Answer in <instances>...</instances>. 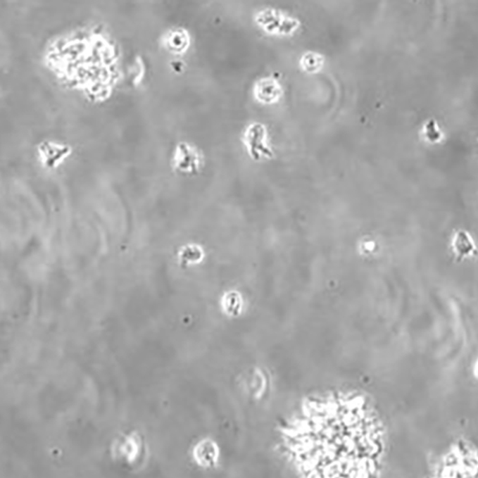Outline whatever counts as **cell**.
Returning <instances> with one entry per match:
<instances>
[{
    "instance_id": "cell-2",
    "label": "cell",
    "mask_w": 478,
    "mask_h": 478,
    "mask_svg": "<svg viewBox=\"0 0 478 478\" xmlns=\"http://www.w3.org/2000/svg\"><path fill=\"white\" fill-rule=\"evenodd\" d=\"M243 141L253 159L261 160L273 156V152L269 148L266 128L263 125L255 122L249 125L243 135Z\"/></svg>"
},
{
    "instance_id": "cell-5",
    "label": "cell",
    "mask_w": 478,
    "mask_h": 478,
    "mask_svg": "<svg viewBox=\"0 0 478 478\" xmlns=\"http://www.w3.org/2000/svg\"><path fill=\"white\" fill-rule=\"evenodd\" d=\"M282 94V87L274 77H265V79L260 80L256 84V99L260 103H266V105L276 103L279 100Z\"/></svg>"
},
{
    "instance_id": "cell-3",
    "label": "cell",
    "mask_w": 478,
    "mask_h": 478,
    "mask_svg": "<svg viewBox=\"0 0 478 478\" xmlns=\"http://www.w3.org/2000/svg\"><path fill=\"white\" fill-rule=\"evenodd\" d=\"M256 21L268 33L279 34L292 33L300 24L298 20L275 10L263 11L256 17Z\"/></svg>"
},
{
    "instance_id": "cell-6",
    "label": "cell",
    "mask_w": 478,
    "mask_h": 478,
    "mask_svg": "<svg viewBox=\"0 0 478 478\" xmlns=\"http://www.w3.org/2000/svg\"><path fill=\"white\" fill-rule=\"evenodd\" d=\"M39 152H41L42 162L44 163L45 165H47L48 168H54L57 167L61 160L66 158L71 151L66 146H61L55 145V144L47 143L41 146Z\"/></svg>"
},
{
    "instance_id": "cell-1",
    "label": "cell",
    "mask_w": 478,
    "mask_h": 478,
    "mask_svg": "<svg viewBox=\"0 0 478 478\" xmlns=\"http://www.w3.org/2000/svg\"><path fill=\"white\" fill-rule=\"evenodd\" d=\"M288 443L306 478H372L378 438L372 418L306 413L293 422Z\"/></svg>"
},
{
    "instance_id": "cell-9",
    "label": "cell",
    "mask_w": 478,
    "mask_h": 478,
    "mask_svg": "<svg viewBox=\"0 0 478 478\" xmlns=\"http://www.w3.org/2000/svg\"><path fill=\"white\" fill-rule=\"evenodd\" d=\"M169 44L170 49L173 51H181L185 50L186 47L188 46L189 39L186 34L180 33V32H176L173 33L172 36L169 37Z\"/></svg>"
},
{
    "instance_id": "cell-4",
    "label": "cell",
    "mask_w": 478,
    "mask_h": 478,
    "mask_svg": "<svg viewBox=\"0 0 478 478\" xmlns=\"http://www.w3.org/2000/svg\"><path fill=\"white\" fill-rule=\"evenodd\" d=\"M202 156L196 149L191 148L187 144H181L176 149L175 167L182 172H196L201 164Z\"/></svg>"
},
{
    "instance_id": "cell-7",
    "label": "cell",
    "mask_w": 478,
    "mask_h": 478,
    "mask_svg": "<svg viewBox=\"0 0 478 478\" xmlns=\"http://www.w3.org/2000/svg\"><path fill=\"white\" fill-rule=\"evenodd\" d=\"M453 244L456 255L462 258L472 256L475 251L474 242L472 241V237L465 232H458L455 234Z\"/></svg>"
},
{
    "instance_id": "cell-10",
    "label": "cell",
    "mask_w": 478,
    "mask_h": 478,
    "mask_svg": "<svg viewBox=\"0 0 478 478\" xmlns=\"http://www.w3.org/2000/svg\"><path fill=\"white\" fill-rule=\"evenodd\" d=\"M475 372H477V376H478V362H477V370H475Z\"/></svg>"
},
{
    "instance_id": "cell-8",
    "label": "cell",
    "mask_w": 478,
    "mask_h": 478,
    "mask_svg": "<svg viewBox=\"0 0 478 478\" xmlns=\"http://www.w3.org/2000/svg\"><path fill=\"white\" fill-rule=\"evenodd\" d=\"M301 64L303 68L310 73H313L319 70L322 64V58L320 55L314 54V53H308L301 58Z\"/></svg>"
}]
</instances>
